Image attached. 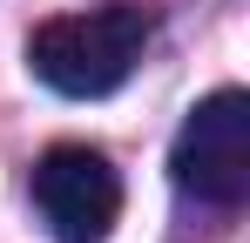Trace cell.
<instances>
[{"label": "cell", "instance_id": "cell-3", "mask_svg": "<svg viewBox=\"0 0 250 243\" xmlns=\"http://www.w3.org/2000/svg\"><path fill=\"white\" fill-rule=\"evenodd\" d=\"M34 209L54 243H108L122 216V176L88 142H54L34 162Z\"/></svg>", "mask_w": 250, "mask_h": 243}, {"label": "cell", "instance_id": "cell-1", "mask_svg": "<svg viewBox=\"0 0 250 243\" xmlns=\"http://www.w3.org/2000/svg\"><path fill=\"white\" fill-rule=\"evenodd\" d=\"M149 7H88V14H54L27 34V68L54 88V95H75V101H95V95H115L142 47H149Z\"/></svg>", "mask_w": 250, "mask_h": 243}, {"label": "cell", "instance_id": "cell-2", "mask_svg": "<svg viewBox=\"0 0 250 243\" xmlns=\"http://www.w3.org/2000/svg\"><path fill=\"white\" fill-rule=\"evenodd\" d=\"M169 169L189 196L216 202V209H237L250 196V95L244 88H216L189 108L176 149H169Z\"/></svg>", "mask_w": 250, "mask_h": 243}]
</instances>
